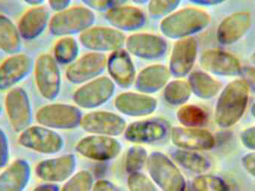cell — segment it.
<instances>
[{
    "instance_id": "obj_12",
    "label": "cell",
    "mask_w": 255,
    "mask_h": 191,
    "mask_svg": "<svg viewBox=\"0 0 255 191\" xmlns=\"http://www.w3.org/2000/svg\"><path fill=\"white\" fill-rule=\"evenodd\" d=\"M197 56V43L193 37L178 40L171 54L169 73L178 78L188 74L196 62Z\"/></svg>"
},
{
    "instance_id": "obj_4",
    "label": "cell",
    "mask_w": 255,
    "mask_h": 191,
    "mask_svg": "<svg viewBox=\"0 0 255 191\" xmlns=\"http://www.w3.org/2000/svg\"><path fill=\"white\" fill-rule=\"evenodd\" d=\"M34 82L39 94L47 100H54L61 89L58 63L50 54H41L34 63Z\"/></svg>"
},
{
    "instance_id": "obj_1",
    "label": "cell",
    "mask_w": 255,
    "mask_h": 191,
    "mask_svg": "<svg viewBox=\"0 0 255 191\" xmlns=\"http://www.w3.org/2000/svg\"><path fill=\"white\" fill-rule=\"evenodd\" d=\"M248 85L243 79H236L222 91L217 107L216 121L223 127L233 126L244 115L249 100Z\"/></svg>"
},
{
    "instance_id": "obj_47",
    "label": "cell",
    "mask_w": 255,
    "mask_h": 191,
    "mask_svg": "<svg viewBox=\"0 0 255 191\" xmlns=\"http://www.w3.org/2000/svg\"><path fill=\"white\" fill-rule=\"evenodd\" d=\"M189 1L198 5L213 6L222 4L226 0H189Z\"/></svg>"
},
{
    "instance_id": "obj_41",
    "label": "cell",
    "mask_w": 255,
    "mask_h": 191,
    "mask_svg": "<svg viewBox=\"0 0 255 191\" xmlns=\"http://www.w3.org/2000/svg\"><path fill=\"white\" fill-rule=\"evenodd\" d=\"M90 8L95 10H105L111 7L110 0H82Z\"/></svg>"
},
{
    "instance_id": "obj_21",
    "label": "cell",
    "mask_w": 255,
    "mask_h": 191,
    "mask_svg": "<svg viewBox=\"0 0 255 191\" xmlns=\"http://www.w3.org/2000/svg\"><path fill=\"white\" fill-rule=\"evenodd\" d=\"M31 179V167L27 161L16 159L0 174V191H23Z\"/></svg>"
},
{
    "instance_id": "obj_45",
    "label": "cell",
    "mask_w": 255,
    "mask_h": 191,
    "mask_svg": "<svg viewBox=\"0 0 255 191\" xmlns=\"http://www.w3.org/2000/svg\"><path fill=\"white\" fill-rule=\"evenodd\" d=\"M94 191H120L118 188L107 181H100L96 184Z\"/></svg>"
},
{
    "instance_id": "obj_40",
    "label": "cell",
    "mask_w": 255,
    "mask_h": 191,
    "mask_svg": "<svg viewBox=\"0 0 255 191\" xmlns=\"http://www.w3.org/2000/svg\"><path fill=\"white\" fill-rule=\"evenodd\" d=\"M241 73L244 79L248 85L249 88H251L255 92V67H247L242 70Z\"/></svg>"
},
{
    "instance_id": "obj_27",
    "label": "cell",
    "mask_w": 255,
    "mask_h": 191,
    "mask_svg": "<svg viewBox=\"0 0 255 191\" xmlns=\"http://www.w3.org/2000/svg\"><path fill=\"white\" fill-rule=\"evenodd\" d=\"M22 40L17 25L7 15L0 13V50L9 55L18 53Z\"/></svg>"
},
{
    "instance_id": "obj_6",
    "label": "cell",
    "mask_w": 255,
    "mask_h": 191,
    "mask_svg": "<svg viewBox=\"0 0 255 191\" xmlns=\"http://www.w3.org/2000/svg\"><path fill=\"white\" fill-rule=\"evenodd\" d=\"M4 107L10 126L15 132L20 133L31 126L32 106L25 88L16 86L9 90L4 98Z\"/></svg>"
},
{
    "instance_id": "obj_18",
    "label": "cell",
    "mask_w": 255,
    "mask_h": 191,
    "mask_svg": "<svg viewBox=\"0 0 255 191\" xmlns=\"http://www.w3.org/2000/svg\"><path fill=\"white\" fill-rule=\"evenodd\" d=\"M114 92V83L108 77H100L84 85L74 96L76 103L85 108L98 106L106 102Z\"/></svg>"
},
{
    "instance_id": "obj_11",
    "label": "cell",
    "mask_w": 255,
    "mask_h": 191,
    "mask_svg": "<svg viewBox=\"0 0 255 191\" xmlns=\"http://www.w3.org/2000/svg\"><path fill=\"white\" fill-rule=\"evenodd\" d=\"M107 67V58L100 52H91L76 59L67 67L66 76L73 83H82L97 78Z\"/></svg>"
},
{
    "instance_id": "obj_5",
    "label": "cell",
    "mask_w": 255,
    "mask_h": 191,
    "mask_svg": "<svg viewBox=\"0 0 255 191\" xmlns=\"http://www.w3.org/2000/svg\"><path fill=\"white\" fill-rule=\"evenodd\" d=\"M18 143L24 148L45 155L58 153L64 145L59 134L41 125L30 126L20 132Z\"/></svg>"
},
{
    "instance_id": "obj_48",
    "label": "cell",
    "mask_w": 255,
    "mask_h": 191,
    "mask_svg": "<svg viewBox=\"0 0 255 191\" xmlns=\"http://www.w3.org/2000/svg\"><path fill=\"white\" fill-rule=\"evenodd\" d=\"M22 1L31 7H35V6L42 5L46 0H22Z\"/></svg>"
},
{
    "instance_id": "obj_26",
    "label": "cell",
    "mask_w": 255,
    "mask_h": 191,
    "mask_svg": "<svg viewBox=\"0 0 255 191\" xmlns=\"http://www.w3.org/2000/svg\"><path fill=\"white\" fill-rule=\"evenodd\" d=\"M115 105L121 112L132 116L149 114L155 109L156 102L153 98L133 93H126L119 95Z\"/></svg>"
},
{
    "instance_id": "obj_22",
    "label": "cell",
    "mask_w": 255,
    "mask_h": 191,
    "mask_svg": "<svg viewBox=\"0 0 255 191\" xmlns=\"http://www.w3.org/2000/svg\"><path fill=\"white\" fill-rule=\"evenodd\" d=\"M106 19L120 31H134L143 26L145 22V14L140 9L124 4L109 9Z\"/></svg>"
},
{
    "instance_id": "obj_2",
    "label": "cell",
    "mask_w": 255,
    "mask_h": 191,
    "mask_svg": "<svg viewBox=\"0 0 255 191\" xmlns=\"http://www.w3.org/2000/svg\"><path fill=\"white\" fill-rule=\"evenodd\" d=\"M211 22V16L198 7H186L168 15L160 23V30L166 37L184 39L205 29Z\"/></svg>"
},
{
    "instance_id": "obj_17",
    "label": "cell",
    "mask_w": 255,
    "mask_h": 191,
    "mask_svg": "<svg viewBox=\"0 0 255 191\" xmlns=\"http://www.w3.org/2000/svg\"><path fill=\"white\" fill-rule=\"evenodd\" d=\"M76 150L85 157L104 161L118 156L121 145L118 141L109 137H87L78 144Z\"/></svg>"
},
{
    "instance_id": "obj_43",
    "label": "cell",
    "mask_w": 255,
    "mask_h": 191,
    "mask_svg": "<svg viewBox=\"0 0 255 191\" xmlns=\"http://www.w3.org/2000/svg\"><path fill=\"white\" fill-rule=\"evenodd\" d=\"M47 1L51 9L57 12L68 7L71 0H47Z\"/></svg>"
},
{
    "instance_id": "obj_38",
    "label": "cell",
    "mask_w": 255,
    "mask_h": 191,
    "mask_svg": "<svg viewBox=\"0 0 255 191\" xmlns=\"http://www.w3.org/2000/svg\"><path fill=\"white\" fill-rule=\"evenodd\" d=\"M128 185L130 191H157L151 182L139 173H133L129 177Z\"/></svg>"
},
{
    "instance_id": "obj_19",
    "label": "cell",
    "mask_w": 255,
    "mask_h": 191,
    "mask_svg": "<svg viewBox=\"0 0 255 191\" xmlns=\"http://www.w3.org/2000/svg\"><path fill=\"white\" fill-rule=\"evenodd\" d=\"M251 15L247 11L236 12L223 19L217 29L221 44L231 45L241 40L251 26Z\"/></svg>"
},
{
    "instance_id": "obj_23",
    "label": "cell",
    "mask_w": 255,
    "mask_h": 191,
    "mask_svg": "<svg viewBox=\"0 0 255 191\" xmlns=\"http://www.w3.org/2000/svg\"><path fill=\"white\" fill-rule=\"evenodd\" d=\"M172 137L175 145L185 150H210L214 144L211 134L200 129L174 128Z\"/></svg>"
},
{
    "instance_id": "obj_13",
    "label": "cell",
    "mask_w": 255,
    "mask_h": 191,
    "mask_svg": "<svg viewBox=\"0 0 255 191\" xmlns=\"http://www.w3.org/2000/svg\"><path fill=\"white\" fill-rule=\"evenodd\" d=\"M75 165L74 156L65 155L39 162L35 168V174L40 180L46 183H61L71 176Z\"/></svg>"
},
{
    "instance_id": "obj_25",
    "label": "cell",
    "mask_w": 255,
    "mask_h": 191,
    "mask_svg": "<svg viewBox=\"0 0 255 191\" xmlns=\"http://www.w3.org/2000/svg\"><path fill=\"white\" fill-rule=\"evenodd\" d=\"M166 134L164 123L157 120H143L129 125L126 137L133 142L148 143L162 139Z\"/></svg>"
},
{
    "instance_id": "obj_36",
    "label": "cell",
    "mask_w": 255,
    "mask_h": 191,
    "mask_svg": "<svg viewBox=\"0 0 255 191\" xmlns=\"http://www.w3.org/2000/svg\"><path fill=\"white\" fill-rule=\"evenodd\" d=\"M92 178L89 173L82 171L70 179L61 191H90L92 187Z\"/></svg>"
},
{
    "instance_id": "obj_49",
    "label": "cell",
    "mask_w": 255,
    "mask_h": 191,
    "mask_svg": "<svg viewBox=\"0 0 255 191\" xmlns=\"http://www.w3.org/2000/svg\"><path fill=\"white\" fill-rule=\"evenodd\" d=\"M127 0H110L111 7H118V6L124 5V3Z\"/></svg>"
},
{
    "instance_id": "obj_39",
    "label": "cell",
    "mask_w": 255,
    "mask_h": 191,
    "mask_svg": "<svg viewBox=\"0 0 255 191\" xmlns=\"http://www.w3.org/2000/svg\"><path fill=\"white\" fill-rule=\"evenodd\" d=\"M10 156L8 138L4 131L0 128V169H2L8 163Z\"/></svg>"
},
{
    "instance_id": "obj_8",
    "label": "cell",
    "mask_w": 255,
    "mask_h": 191,
    "mask_svg": "<svg viewBox=\"0 0 255 191\" xmlns=\"http://www.w3.org/2000/svg\"><path fill=\"white\" fill-rule=\"evenodd\" d=\"M148 171L153 180L164 191H184V177L173 163L164 155L153 153L148 162Z\"/></svg>"
},
{
    "instance_id": "obj_10",
    "label": "cell",
    "mask_w": 255,
    "mask_h": 191,
    "mask_svg": "<svg viewBox=\"0 0 255 191\" xmlns=\"http://www.w3.org/2000/svg\"><path fill=\"white\" fill-rule=\"evenodd\" d=\"M81 43L95 52H115L126 43L125 35L120 30L109 27L89 28L81 34Z\"/></svg>"
},
{
    "instance_id": "obj_7",
    "label": "cell",
    "mask_w": 255,
    "mask_h": 191,
    "mask_svg": "<svg viewBox=\"0 0 255 191\" xmlns=\"http://www.w3.org/2000/svg\"><path fill=\"white\" fill-rule=\"evenodd\" d=\"M80 114L79 110L71 105L48 104L39 108L35 118L39 125L49 129H70L81 123Z\"/></svg>"
},
{
    "instance_id": "obj_24",
    "label": "cell",
    "mask_w": 255,
    "mask_h": 191,
    "mask_svg": "<svg viewBox=\"0 0 255 191\" xmlns=\"http://www.w3.org/2000/svg\"><path fill=\"white\" fill-rule=\"evenodd\" d=\"M107 67L112 79L123 87H128L134 80V65L128 52L119 49L107 59Z\"/></svg>"
},
{
    "instance_id": "obj_16",
    "label": "cell",
    "mask_w": 255,
    "mask_h": 191,
    "mask_svg": "<svg viewBox=\"0 0 255 191\" xmlns=\"http://www.w3.org/2000/svg\"><path fill=\"white\" fill-rule=\"evenodd\" d=\"M50 16L44 6L31 7L18 21L17 27L22 40L31 41L40 37L49 27Z\"/></svg>"
},
{
    "instance_id": "obj_14",
    "label": "cell",
    "mask_w": 255,
    "mask_h": 191,
    "mask_svg": "<svg viewBox=\"0 0 255 191\" xmlns=\"http://www.w3.org/2000/svg\"><path fill=\"white\" fill-rule=\"evenodd\" d=\"M200 65L205 71L217 76H235L242 71L238 58L221 50L204 52L201 56Z\"/></svg>"
},
{
    "instance_id": "obj_46",
    "label": "cell",
    "mask_w": 255,
    "mask_h": 191,
    "mask_svg": "<svg viewBox=\"0 0 255 191\" xmlns=\"http://www.w3.org/2000/svg\"><path fill=\"white\" fill-rule=\"evenodd\" d=\"M32 191H60L59 188L55 183H46L39 185Z\"/></svg>"
},
{
    "instance_id": "obj_34",
    "label": "cell",
    "mask_w": 255,
    "mask_h": 191,
    "mask_svg": "<svg viewBox=\"0 0 255 191\" xmlns=\"http://www.w3.org/2000/svg\"><path fill=\"white\" fill-rule=\"evenodd\" d=\"M195 191H227V187L221 179L213 176H201L193 183Z\"/></svg>"
},
{
    "instance_id": "obj_31",
    "label": "cell",
    "mask_w": 255,
    "mask_h": 191,
    "mask_svg": "<svg viewBox=\"0 0 255 191\" xmlns=\"http://www.w3.org/2000/svg\"><path fill=\"white\" fill-rule=\"evenodd\" d=\"M173 159L181 166L193 172L201 174L208 171L209 168L208 160L197 153L180 150L174 153Z\"/></svg>"
},
{
    "instance_id": "obj_9",
    "label": "cell",
    "mask_w": 255,
    "mask_h": 191,
    "mask_svg": "<svg viewBox=\"0 0 255 191\" xmlns=\"http://www.w3.org/2000/svg\"><path fill=\"white\" fill-rule=\"evenodd\" d=\"M34 62L26 53L9 55L0 64V92L8 91L26 79L33 70Z\"/></svg>"
},
{
    "instance_id": "obj_50",
    "label": "cell",
    "mask_w": 255,
    "mask_h": 191,
    "mask_svg": "<svg viewBox=\"0 0 255 191\" xmlns=\"http://www.w3.org/2000/svg\"><path fill=\"white\" fill-rule=\"evenodd\" d=\"M132 1H134L136 4H143V3L150 1V0H132Z\"/></svg>"
},
{
    "instance_id": "obj_33",
    "label": "cell",
    "mask_w": 255,
    "mask_h": 191,
    "mask_svg": "<svg viewBox=\"0 0 255 191\" xmlns=\"http://www.w3.org/2000/svg\"><path fill=\"white\" fill-rule=\"evenodd\" d=\"M190 88L189 83L184 81H174L170 82L165 89V99L169 103L181 104L190 97Z\"/></svg>"
},
{
    "instance_id": "obj_32",
    "label": "cell",
    "mask_w": 255,
    "mask_h": 191,
    "mask_svg": "<svg viewBox=\"0 0 255 191\" xmlns=\"http://www.w3.org/2000/svg\"><path fill=\"white\" fill-rule=\"evenodd\" d=\"M178 117L180 123L187 126H201L207 120L205 111L199 107L192 105H185L180 108Z\"/></svg>"
},
{
    "instance_id": "obj_35",
    "label": "cell",
    "mask_w": 255,
    "mask_h": 191,
    "mask_svg": "<svg viewBox=\"0 0 255 191\" xmlns=\"http://www.w3.org/2000/svg\"><path fill=\"white\" fill-rule=\"evenodd\" d=\"M146 151L139 146L129 149L127 157V171L133 174L141 169L146 160Z\"/></svg>"
},
{
    "instance_id": "obj_20",
    "label": "cell",
    "mask_w": 255,
    "mask_h": 191,
    "mask_svg": "<svg viewBox=\"0 0 255 191\" xmlns=\"http://www.w3.org/2000/svg\"><path fill=\"white\" fill-rule=\"evenodd\" d=\"M85 131L101 135H118L124 130L126 123L124 119L114 113H91L81 121Z\"/></svg>"
},
{
    "instance_id": "obj_30",
    "label": "cell",
    "mask_w": 255,
    "mask_h": 191,
    "mask_svg": "<svg viewBox=\"0 0 255 191\" xmlns=\"http://www.w3.org/2000/svg\"><path fill=\"white\" fill-rule=\"evenodd\" d=\"M79 47L77 42L71 36H64L57 40L54 45L53 55L58 64H69L77 58Z\"/></svg>"
},
{
    "instance_id": "obj_37",
    "label": "cell",
    "mask_w": 255,
    "mask_h": 191,
    "mask_svg": "<svg viewBox=\"0 0 255 191\" xmlns=\"http://www.w3.org/2000/svg\"><path fill=\"white\" fill-rule=\"evenodd\" d=\"M180 0H150L148 11L154 16H168L173 13Z\"/></svg>"
},
{
    "instance_id": "obj_3",
    "label": "cell",
    "mask_w": 255,
    "mask_h": 191,
    "mask_svg": "<svg viewBox=\"0 0 255 191\" xmlns=\"http://www.w3.org/2000/svg\"><path fill=\"white\" fill-rule=\"evenodd\" d=\"M94 19V13L87 7H68L55 12L50 17L48 28L56 37L71 36L91 28Z\"/></svg>"
},
{
    "instance_id": "obj_51",
    "label": "cell",
    "mask_w": 255,
    "mask_h": 191,
    "mask_svg": "<svg viewBox=\"0 0 255 191\" xmlns=\"http://www.w3.org/2000/svg\"><path fill=\"white\" fill-rule=\"evenodd\" d=\"M252 113H253V115L255 117V103L253 105V108H252Z\"/></svg>"
},
{
    "instance_id": "obj_52",
    "label": "cell",
    "mask_w": 255,
    "mask_h": 191,
    "mask_svg": "<svg viewBox=\"0 0 255 191\" xmlns=\"http://www.w3.org/2000/svg\"><path fill=\"white\" fill-rule=\"evenodd\" d=\"M252 61H253V64L255 65V52L253 53V56H252Z\"/></svg>"
},
{
    "instance_id": "obj_15",
    "label": "cell",
    "mask_w": 255,
    "mask_h": 191,
    "mask_svg": "<svg viewBox=\"0 0 255 191\" xmlns=\"http://www.w3.org/2000/svg\"><path fill=\"white\" fill-rule=\"evenodd\" d=\"M126 45L132 55L145 59L160 58L167 49V43L164 39L145 33L132 34L126 40Z\"/></svg>"
},
{
    "instance_id": "obj_53",
    "label": "cell",
    "mask_w": 255,
    "mask_h": 191,
    "mask_svg": "<svg viewBox=\"0 0 255 191\" xmlns=\"http://www.w3.org/2000/svg\"><path fill=\"white\" fill-rule=\"evenodd\" d=\"M1 112H2V107H1V103H0V116H1Z\"/></svg>"
},
{
    "instance_id": "obj_29",
    "label": "cell",
    "mask_w": 255,
    "mask_h": 191,
    "mask_svg": "<svg viewBox=\"0 0 255 191\" xmlns=\"http://www.w3.org/2000/svg\"><path fill=\"white\" fill-rule=\"evenodd\" d=\"M189 85L190 90L199 97L210 99L217 95L220 91V82L202 71H196L190 76Z\"/></svg>"
},
{
    "instance_id": "obj_28",
    "label": "cell",
    "mask_w": 255,
    "mask_h": 191,
    "mask_svg": "<svg viewBox=\"0 0 255 191\" xmlns=\"http://www.w3.org/2000/svg\"><path fill=\"white\" fill-rule=\"evenodd\" d=\"M169 72L162 65H152L141 71L136 79V88L146 93L155 92L167 82Z\"/></svg>"
},
{
    "instance_id": "obj_44",
    "label": "cell",
    "mask_w": 255,
    "mask_h": 191,
    "mask_svg": "<svg viewBox=\"0 0 255 191\" xmlns=\"http://www.w3.org/2000/svg\"><path fill=\"white\" fill-rule=\"evenodd\" d=\"M243 161L246 169L255 177V153L247 155Z\"/></svg>"
},
{
    "instance_id": "obj_42",
    "label": "cell",
    "mask_w": 255,
    "mask_h": 191,
    "mask_svg": "<svg viewBox=\"0 0 255 191\" xmlns=\"http://www.w3.org/2000/svg\"><path fill=\"white\" fill-rule=\"evenodd\" d=\"M243 142L247 147L255 149V127L244 132L242 136Z\"/></svg>"
}]
</instances>
